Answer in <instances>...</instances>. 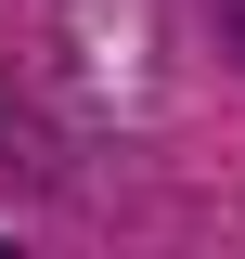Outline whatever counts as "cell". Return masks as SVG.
<instances>
[{
	"mask_svg": "<svg viewBox=\"0 0 245 259\" xmlns=\"http://www.w3.org/2000/svg\"><path fill=\"white\" fill-rule=\"evenodd\" d=\"M207 13H219V52H245V0H207Z\"/></svg>",
	"mask_w": 245,
	"mask_h": 259,
	"instance_id": "1",
	"label": "cell"
}]
</instances>
